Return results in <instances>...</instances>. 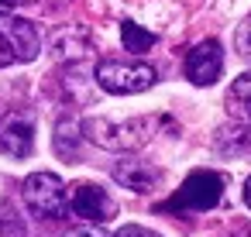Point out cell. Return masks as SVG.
Returning <instances> with one entry per match:
<instances>
[{
	"label": "cell",
	"mask_w": 251,
	"mask_h": 237,
	"mask_svg": "<svg viewBox=\"0 0 251 237\" xmlns=\"http://www.w3.org/2000/svg\"><path fill=\"white\" fill-rule=\"evenodd\" d=\"M83 138H90L93 144L107 148V151H131V148H141L151 134H155V120L151 117H134V120H103V117H90L79 124Z\"/></svg>",
	"instance_id": "1"
},
{
	"label": "cell",
	"mask_w": 251,
	"mask_h": 237,
	"mask_svg": "<svg viewBox=\"0 0 251 237\" xmlns=\"http://www.w3.org/2000/svg\"><path fill=\"white\" fill-rule=\"evenodd\" d=\"M97 86L114 93V96H131V93H145L155 86V69L145 62H117V59H103L97 66Z\"/></svg>",
	"instance_id": "2"
},
{
	"label": "cell",
	"mask_w": 251,
	"mask_h": 237,
	"mask_svg": "<svg viewBox=\"0 0 251 237\" xmlns=\"http://www.w3.org/2000/svg\"><path fill=\"white\" fill-rule=\"evenodd\" d=\"M21 196H25L28 210H31L35 216H42V220H59V216L69 213L66 186H62V179L52 175V172H35V175H28L25 186H21Z\"/></svg>",
	"instance_id": "3"
},
{
	"label": "cell",
	"mask_w": 251,
	"mask_h": 237,
	"mask_svg": "<svg viewBox=\"0 0 251 237\" xmlns=\"http://www.w3.org/2000/svg\"><path fill=\"white\" fill-rule=\"evenodd\" d=\"M224 196V179L217 172H193L182 189L165 203V210H213Z\"/></svg>",
	"instance_id": "4"
},
{
	"label": "cell",
	"mask_w": 251,
	"mask_h": 237,
	"mask_svg": "<svg viewBox=\"0 0 251 237\" xmlns=\"http://www.w3.org/2000/svg\"><path fill=\"white\" fill-rule=\"evenodd\" d=\"M0 151L11 158H28L35 151V114L28 107H18L0 120Z\"/></svg>",
	"instance_id": "5"
},
{
	"label": "cell",
	"mask_w": 251,
	"mask_h": 237,
	"mask_svg": "<svg viewBox=\"0 0 251 237\" xmlns=\"http://www.w3.org/2000/svg\"><path fill=\"white\" fill-rule=\"evenodd\" d=\"M69 210L79 216V220H90V223H107L114 213H117V203L110 199L107 189L93 186V182H79L69 196Z\"/></svg>",
	"instance_id": "6"
},
{
	"label": "cell",
	"mask_w": 251,
	"mask_h": 237,
	"mask_svg": "<svg viewBox=\"0 0 251 237\" xmlns=\"http://www.w3.org/2000/svg\"><path fill=\"white\" fill-rule=\"evenodd\" d=\"M224 72V52H220V42L206 38L200 42L189 55H186V79L196 83V86H210L217 83Z\"/></svg>",
	"instance_id": "7"
},
{
	"label": "cell",
	"mask_w": 251,
	"mask_h": 237,
	"mask_svg": "<svg viewBox=\"0 0 251 237\" xmlns=\"http://www.w3.org/2000/svg\"><path fill=\"white\" fill-rule=\"evenodd\" d=\"M0 31L7 35V42H11L18 62H31V59H38V52H42V38H38V28H35L31 21L0 14Z\"/></svg>",
	"instance_id": "8"
},
{
	"label": "cell",
	"mask_w": 251,
	"mask_h": 237,
	"mask_svg": "<svg viewBox=\"0 0 251 237\" xmlns=\"http://www.w3.org/2000/svg\"><path fill=\"white\" fill-rule=\"evenodd\" d=\"M114 179L124 189H131V192H151L162 182V172L151 168V165H145V162H121L114 168Z\"/></svg>",
	"instance_id": "9"
},
{
	"label": "cell",
	"mask_w": 251,
	"mask_h": 237,
	"mask_svg": "<svg viewBox=\"0 0 251 237\" xmlns=\"http://www.w3.org/2000/svg\"><path fill=\"white\" fill-rule=\"evenodd\" d=\"M227 114L241 124H251V72L234 79V86L227 90Z\"/></svg>",
	"instance_id": "10"
},
{
	"label": "cell",
	"mask_w": 251,
	"mask_h": 237,
	"mask_svg": "<svg viewBox=\"0 0 251 237\" xmlns=\"http://www.w3.org/2000/svg\"><path fill=\"white\" fill-rule=\"evenodd\" d=\"M121 38H124V52H134V55H141V52H148V48L155 45V35L145 31V28L134 24V21H124V24H121Z\"/></svg>",
	"instance_id": "11"
},
{
	"label": "cell",
	"mask_w": 251,
	"mask_h": 237,
	"mask_svg": "<svg viewBox=\"0 0 251 237\" xmlns=\"http://www.w3.org/2000/svg\"><path fill=\"white\" fill-rule=\"evenodd\" d=\"M76 131H79V124H73V120H62L55 127V151L62 158H76L79 155V138L83 134H76Z\"/></svg>",
	"instance_id": "12"
},
{
	"label": "cell",
	"mask_w": 251,
	"mask_h": 237,
	"mask_svg": "<svg viewBox=\"0 0 251 237\" xmlns=\"http://www.w3.org/2000/svg\"><path fill=\"white\" fill-rule=\"evenodd\" d=\"M234 48H237V55H241L244 62H251V14L237 24V31H234Z\"/></svg>",
	"instance_id": "13"
},
{
	"label": "cell",
	"mask_w": 251,
	"mask_h": 237,
	"mask_svg": "<svg viewBox=\"0 0 251 237\" xmlns=\"http://www.w3.org/2000/svg\"><path fill=\"white\" fill-rule=\"evenodd\" d=\"M114 237H162V234H155V230H148V227H138V223H127V227H121Z\"/></svg>",
	"instance_id": "14"
},
{
	"label": "cell",
	"mask_w": 251,
	"mask_h": 237,
	"mask_svg": "<svg viewBox=\"0 0 251 237\" xmlns=\"http://www.w3.org/2000/svg\"><path fill=\"white\" fill-rule=\"evenodd\" d=\"M18 62V55H14V48H11V42H7V35L0 31V69L4 66H14Z\"/></svg>",
	"instance_id": "15"
},
{
	"label": "cell",
	"mask_w": 251,
	"mask_h": 237,
	"mask_svg": "<svg viewBox=\"0 0 251 237\" xmlns=\"http://www.w3.org/2000/svg\"><path fill=\"white\" fill-rule=\"evenodd\" d=\"M35 4V0H0V14H14L18 7H28Z\"/></svg>",
	"instance_id": "16"
},
{
	"label": "cell",
	"mask_w": 251,
	"mask_h": 237,
	"mask_svg": "<svg viewBox=\"0 0 251 237\" xmlns=\"http://www.w3.org/2000/svg\"><path fill=\"white\" fill-rule=\"evenodd\" d=\"M66 237H103V234H97V230H69Z\"/></svg>",
	"instance_id": "17"
},
{
	"label": "cell",
	"mask_w": 251,
	"mask_h": 237,
	"mask_svg": "<svg viewBox=\"0 0 251 237\" xmlns=\"http://www.w3.org/2000/svg\"><path fill=\"white\" fill-rule=\"evenodd\" d=\"M244 203H248V210H251V175H248V182H244Z\"/></svg>",
	"instance_id": "18"
},
{
	"label": "cell",
	"mask_w": 251,
	"mask_h": 237,
	"mask_svg": "<svg viewBox=\"0 0 251 237\" xmlns=\"http://www.w3.org/2000/svg\"><path fill=\"white\" fill-rule=\"evenodd\" d=\"M234 237H251V227H237V234Z\"/></svg>",
	"instance_id": "19"
}]
</instances>
